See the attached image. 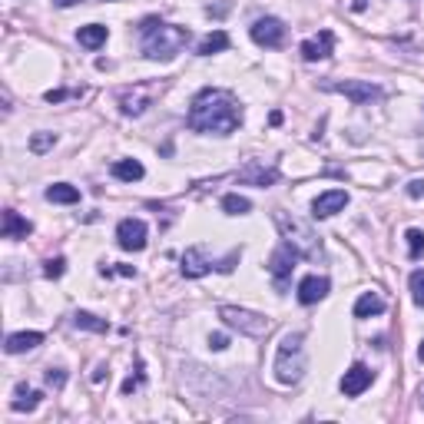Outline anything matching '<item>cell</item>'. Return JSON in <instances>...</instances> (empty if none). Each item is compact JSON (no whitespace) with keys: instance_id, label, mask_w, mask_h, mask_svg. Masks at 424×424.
Instances as JSON below:
<instances>
[{"instance_id":"1","label":"cell","mask_w":424,"mask_h":424,"mask_svg":"<svg viewBox=\"0 0 424 424\" xmlns=\"http://www.w3.org/2000/svg\"><path fill=\"white\" fill-rule=\"evenodd\" d=\"M189 129L193 133H232L242 123V106L239 100L232 97L229 90H216L206 87L196 93V100L189 103Z\"/></svg>"},{"instance_id":"2","label":"cell","mask_w":424,"mask_h":424,"mask_svg":"<svg viewBox=\"0 0 424 424\" xmlns=\"http://www.w3.org/2000/svg\"><path fill=\"white\" fill-rule=\"evenodd\" d=\"M139 37H143V53L149 60H173L189 43V27H176V23H163L159 17H146L139 23Z\"/></svg>"},{"instance_id":"3","label":"cell","mask_w":424,"mask_h":424,"mask_svg":"<svg viewBox=\"0 0 424 424\" xmlns=\"http://www.w3.org/2000/svg\"><path fill=\"white\" fill-rule=\"evenodd\" d=\"M275 226H279L282 239L289 242L302 259H309V262L322 259V239H318V232L312 229L305 219H299V216H292V212L279 209V212H275Z\"/></svg>"},{"instance_id":"4","label":"cell","mask_w":424,"mask_h":424,"mask_svg":"<svg viewBox=\"0 0 424 424\" xmlns=\"http://www.w3.org/2000/svg\"><path fill=\"white\" fill-rule=\"evenodd\" d=\"M305 338L302 332H289V335H282L279 341V351H275V381L282 385H299L302 375H305V345H302Z\"/></svg>"},{"instance_id":"5","label":"cell","mask_w":424,"mask_h":424,"mask_svg":"<svg viewBox=\"0 0 424 424\" xmlns=\"http://www.w3.org/2000/svg\"><path fill=\"white\" fill-rule=\"evenodd\" d=\"M322 90L328 93H341L348 97L355 106H368V103H378V100H385V90L371 83V80H325Z\"/></svg>"},{"instance_id":"6","label":"cell","mask_w":424,"mask_h":424,"mask_svg":"<svg viewBox=\"0 0 424 424\" xmlns=\"http://www.w3.org/2000/svg\"><path fill=\"white\" fill-rule=\"evenodd\" d=\"M219 318H222V322H226L229 328H235V332H242V335H249V338H262L265 332H269V318H265V315H255V312H249V309L222 305V309H219Z\"/></svg>"},{"instance_id":"7","label":"cell","mask_w":424,"mask_h":424,"mask_svg":"<svg viewBox=\"0 0 424 424\" xmlns=\"http://www.w3.org/2000/svg\"><path fill=\"white\" fill-rule=\"evenodd\" d=\"M295 259H299V252L292 249L289 242H282L279 249L272 252L269 272H272V279H275V289H279V292H285V285H289L292 269H295Z\"/></svg>"},{"instance_id":"8","label":"cell","mask_w":424,"mask_h":424,"mask_svg":"<svg viewBox=\"0 0 424 424\" xmlns=\"http://www.w3.org/2000/svg\"><path fill=\"white\" fill-rule=\"evenodd\" d=\"M153 97H156V90L149 83H136V87L120 93V110H123V116H139V113H146V106L153 103Z\"/></svg>"},{"instance_id":"9","label":"cell","mask_w":424,"mask_h":424,"mask_svg":"<svg viewBox=\"0 0 424 424\" xmlns=\"http://www.w3.org/2000/svg\"><path fill=\"white\" fill-rule=\"evenodd\" d=\"M235 176H239V183H249V186H259V189H265V186L279 183V166H265L262 159H249V163L242 166Z\"/></svg>"},{"instance_id":"10","label":"cell","mask_w":424,"mask_h":424,"mask_svg":"<svg viewBox=\"0 0 424 424\" xmlns=\"http://www.w3.org/2000/svg\"><path fill=\"white\" fill-rule=\"evenodd\" d=\"M116 242L126 252H143L146 249V222L143 219H123L116 226Z\"/></svg>"},{"instance_id":"11","label":"cell","mask_w":424,"mask_h":424,"mask_svg":"<svg viewBox=\"0 0 424 424\" xmlns=\"http://www.w3.org/2000/svg\"><path fill=\"white\" fill-rule=\"evenodd\" d=\"M249 33L259 47H282V40H285V27H282V20H275V17H259L249 27Z\"/></svg>"},{"instance_id":"12","label":"cell","mask_w":424,"mask_h":424,"mask_svg":"<svg viewBox=\"0 0 424 424\" xmlns=\"http://www.w3.org/2000/svg\"><path fill=\"white\" fill-rule=\"evenodd\" d=\"M209 269H212V255H209L206 245H193V249H186L183 259H179V272H183L186 279H203Z\"/></svg>"},{"instance_id":"13","label":"cell","mask_w":424,"mask_h":424,"mask_svg":"<svg viewBox=\"0 0 424 424\" xmlns=\"http://www.w3.org/2000/svg\"><path fill=\"white\" fill-rule=\"evenodd\" d=\"M371 381H375V371L368 365H351L345 371V378H341V395L348 398H358L365 388H371Z\"/></svg>"},{"instance_id":"14","label":"cell","mask_w":424,"mask_h":424,"mask_svg":"<svg viewBox=\"0 0 424 424\" xmlns=\"http://www.w3.org/2000/svg\"><path fill=\"white\" fill-rule=\"evenodd\" d=\"M348 206V193L345 189H328V193H322L312 203V212H315V219H328V216H335V212H341Z\"/></svg>"},{"instance_id":"15","label":"cell","mask_w":424,"mask_h":424,"mask_svg":"<svg viewBox=\"0 0 424 424\" xmlns=\"http://www.w3.org/2000/svg\"><path fill=\"white\" fill-rule=\"evenodd\" d=\"M332 47H335V33H332V30H322L318 37H312V40L302 43V60H309V63L325 60L328 53H332Z\"/></svg>"},{"instance_id":"16","label":"cell","mask_w":424,"mask_h":424,"mask_svg":"<svg viewBox=\"0 0 424 424\" xmlns=\"http://www.w3.org/2000/svg\"><path fill=\"white\" fill-rule=\"evenodd\" d=\"M328 295V279L325 275H309V279L299 282V302L302 305H315Z\"/></svg>"},{"instance_id":"17","label":"cell","mask_w":424,"mask_h":424,"mask_svg":"<svg viewBox=\"0 0 424 424\" xmlns=\"http://www.w3.org/2000/svg\"><path fill=\"white\" fill-rule=\"evenodd\" d=\"M40 341H43L40 332H17V335H7L4 351H7V355H23V351H33Z\"/></svg>"},{"instance_id":"18","label":"cell","mask_w":424,"mask_h":424,"mask_svg":"<svg viewBox=\"0 0 424 424\" xmlns=\"http://www.w3.org/2000/svg\"><path fill=\"white\" fill-rule=\"evenodd\" d=\"M30 232H33V226L20 212H14V209L4 212V239H27Z\"/></svg>"},{"instance_id":"19","label":"cell","mask_w":424,"mask_h":424,"mask_svg":"<svg viewBox=\"0 0 424 424\" xmlns=\"http://www.w3.org/2000/svg\"><path fill=\"white\" fill-rule=\"evenodd\" d=\"M106 37H110V30H106L103 23H87V27H80V30H77V40H80V43H83L87 50L103 47Z\"/></svg>"},{"instance_id":"20","label":"cell","mask_w":424,"mask_h":424,"mask_svg":"<svg viewBox=\"0 0 424 424\" xmlns=\"http://www.w3.org/2000/svg\"><path fill=\"white\" fill-rule=\"evenodd\" d=\"M381 312H385V299L378 292H365L355 302V318H371V315H381Z\"/></svg>"},{"instance_id":"21","label":"cell","mask_w":424,"mask_h":424,"mask_svg":"<svg viewBox=\"0 0 424 424\" xmlns=\"http://www.w3.org/2000/svg\"><path fill=\"white\" fill-rule=\"evenodd\" d=\"M47 199L50 203H60V206H73V203H80V189L70 183H53L47 189Z\"/></svg>"},{"instance_id":"22","label":"cell","mask_w":424,"mask_h":424,"mask_svg":"<svg viewBox=\"0 0 424 424\" xmlns=\"http://www.w3.org/2000/svg\"><path fill=\"white\" fill-rule=\"evenodd\" d=\"M143 163L139 159H120V163H113V176L116 179H123V183H136V179H143Z\"/></svg>"},{"instance_id":"23","label":"cell","mask_w":424,"mask_h":424,"mask_svg":"<svg viewBox=\"0 0 424 424\" xmlns=\"http://www.w3.org/2000/svg\"><path fill=\"white\" fill-rule=\"evenodd\" d=\"M222 50H229V33L226 30H216L209 37L199 43V57H212V53H222Z\"/></svg>"},{"instance_id":"24","label":"cell","mask_w":424,"mask_h":424,"mask_svg":"<svg viewBox=\"0 0 424 424\" xmlns=\"http://www.w3.org/2000/svg\"><path fill=\"white\" fill-rule=\"evenodd\" d=\"M73 325L83 328V332H97V335H103L106 328H110L106 318H97L93 312H77V315H73Z\"/></svg>"},{"instance_id":"25","label":"cell","mask_w":424,"mask_h":424,"mask_svg":"<svg viewBox=\"0 0 424 424\" xmlns=\"http://www.w3.org/2000/svg\"><path fill=\"white\" fill-rule=\"evenodd\" d=\"M40 391H23V388H17V398H14V401H10V408H14V411H33V408L40 405Z\"/></svg>"},{"instance_id":"26","label":"cell","mask_w":424,"mask_h":424,"mask_svg":"<svg viewBox=\"0 0 424 424\" xmlns=\"http://www.w3.org/2000/svg\"><path fill=\"white\" fill-rule=\"evenodd\" d=\"M222 209L229 212V216H245V212L252 209V203L239 193H229V196H222Z\"/></svg>"},{"instance_id":"27","label":"cell","mask_w":424,"mask_h":424,"mask_svg":"<svg viewBox=\"0 0 424 424\" xmlns=\"http://www.w3.org/2000/svg\"><path fill=\"white\" fill-rule=\"evenodd\" d=\"M405 239H408V255H411V259H421V252H424V232L421 229H408Z\"/></svg>"},{"instance_id":"28","label":"cell","mask_w":424,"mask_h":424,"mask_svg":"<svg viewBox=\"0 0 424 424\" xmlns=\"http://www.w3.org/2000/svg\"><path fill=\"white\" fill-rule=\"evenodd\" d=\"M411 299H415L418 309H424V269L411 272Z\"/></svg>"},{"instance_id":"29","label":"cell","mask_w":424,"mask_h":424,"mask_svg":"<svg viewBox=\"0 0 424 424\" xmlns=\"http://www.w3.org/2000/svg\"><path fill=\"white\" fill-rule=\"evenodd\" d=\"M53 143H57V136L53 133H37L33 139H30V149H33V153H47Z\"/></svg>"},{"instance_id":"30","label":"cell","mask_w":424,"mask_h":424,"mask_svg":"<svg viewBox=\"0 0 424 424\" xmlns=\"http://www.w3.org/2000/svg\"><path fill=\"white\" fill-rule=\"evenodd\" d=\"M63 265H67V262L60 259H47V265H43V275H47V279H60V275H63Z\"/></svg>"},{"instance_id":"31","label":"cell","mask_w":424,"mask_h":424,"mask_svg":"<svg viewBox=\"0 0 424 424\" xmlns=\"http://www.w3.org/2000/svg\"><path fill=\"white\" fill-rule=\"evenodd\" d=\"M63 381H67V375H63L60 368H50L47 371V385L50 388H63Z\"/></svg>"},{"instance_id":"32","label":"cell","mask_w":424,"mask_h":424,"mask_svg":"<svg viewBox=\"0 0 424 424\" xmlns=\"http://www.w3.org/2000/svg\"><path fill=\"white\" fill-rule=\"evenodd\" d=\"M229 345V335H222V332H216V335H209V348L212 351H222V348Z\"/></svg>"},{"instance_id":"33","label":"cell","mask_w":424,"mask_h":424,"mask_svg":"<svg viewBox=\"0 0 424 424\" xmlns=\"http://www.w3.org/2000/svg\"><path fill=\"white\" fill-rule=\"evenodd\" d=\"M139 381H143V368H139V375H136V378H126V381H123V395H133L136 388H139Z\"/></svg>"},{"instance_id":"34","label":"cell","mask_w":424,"mask_h":424,"mask_svg":"<svg viewBox=\"0 0 424 424\" xmlns=\"http://www.w3.org/2000/svg\"><path fill=\"white\" fill-rule=\"evenodd\" d=\"M408 196H411V199H421L424 196V179H411V183H408Z\"/></svg>"},{"instance_id":"35","label":"cell","mask_w":424,"mask_h":424,"mask_svg":"<svg viewBox=\"0 0 424 424\" xmlns=\"http://www.w3.org/2000/svg\"><path fill=\"white\" fill-rule=\"evenodd\" d=\"M47 103H60V100H67V90H47Z\"/></svg>"},{"instance_id":"36","label":"cell","mask_w":424,"mask_h":424,"mask_svg":"<svg viewBox=\"0 0 424 424\" xmlns=\"http://www.w3.org/2000/svg\"><path fill=\"white\" fill-rule=\"evenodd\" d=\"M57 7H77V4H83V0H53Z\"/></svg>"},{"instance_id":"37","label":"cell","mask_w":424,"mask_h":424,"mask_svg":"<svg viewBox=\"0 0 424 424\" xmlns=\"http://www.w3.org/2000/svg\"><path fill=\"white\" fill-rule=\"evenodd\" d=\"M106 375H110V371H106V368H103V365H100V368H97V371H93V381H103V378H106Z\"/></svg>"},{"instance_id":"38","label":"cell","mask_w":424,"mask_h":424,"mask_svg":"<svg viewBox=\"0 0 424 424\" xmlns=\"http://www.w3.org/2000/svg\"><path fill=\"white\" fill-rule=\"evenodd\" d=\"M116 272H120V275H136V269H133V265H120V269H116Z\"/></svg>"},{"instance_id":"39","label":"cell","mask_w":424,"mask_h":424,"mask_svg":"<svg viewBox=\"0 0 424 424\" xmlns=\"http://www.w3.org/2000/svg\"><path fill=\"white\" fill-rule=\"evenodd\" d=\"M418 358H421V361H424V341H421V348H418Z\"/></svg>"}]
</instances>
